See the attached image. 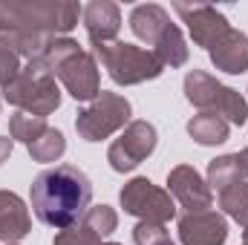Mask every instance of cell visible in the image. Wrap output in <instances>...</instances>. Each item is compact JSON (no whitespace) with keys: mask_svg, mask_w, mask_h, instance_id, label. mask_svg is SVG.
<instances>
[{"mask_svg":"<svg viewBox=\"0 0 248 245\" xmlns=\"http://www.w3.org/2000/svg\"><path fill=\"white\" fill-rule=\"evenodd\" d=\"M124 124H130V101L119 92L101 90V95L78 113L75 130L84 141H101L110 138L116 130H122Z\"/></svg>","mask_w":248,"mask_h":245,"instance_id":"52a82bcc","label":"cell"},{"mask_svg":"<svg viewBox=\"0 0 248 245\" xmlns=\"http://www.w3.org/2000/svg\"><path fill=\"white\" fill-rule=\"evenodd\" d=\"M246 168H243V162H240V153H228V156H219V159H214L211 165H208V187H214V190H225V187H231V184L237 182H246Z\"/></svg>","mask_w":248,"mask_h":245,"instance_id":"e0dca14e","label":"cell"},{"mask_svg":"<svg viewBox=\"0 0 248 245\" xmlns=\"http://www.w3.org/2000/svg\"><path fill=\"white\" fill-rule=\"evenodd\" d=\"M52 245H101V237H98V234H93V231H90V228H84V225H75V228L58 231Z\"/></svg>","mask_w":248,"mask_h":245,"instance_id":"484cf974","label":"cell"},{"mask_svg":"<svg viewBox=\"0 0 248 245\" xmlns=\"http://www.w3.org/2000/svg\"><path fill=\"white\" fill-rule=\"evenodd\" d=\"M159 245H176V243L173 240H165V243H159Z\"/></svg>","mask_w":248,"mask_h":245,"instance_id":"f546056e","label":"cell"},{"mask_svg":"<svg viewBox=\"0 0 248 245\" xmlns=\"http://www.w3.org/2000/svg\"><path fill=\"white\" fill-rule=\"evenodd\" d=\"M101 245H122V243H101Z\"/></svg>","mask_w":248,"mask_h":245,"instance_id":"4dcf8cb0","label":"cell"},{"mask_svg":"<svg viewBox=\"0 0 248 245\" xmlns=\"http://www.w3.org/2000/svg\"><path fill=\"white\" fill-rule=\"evenodd\" d=\"M29 228H32V216L26 202L12 190H0V240L6 245H15L29 234Z\"/></svg>","mask_w":248,"mask_h":245,"instance_id":"5bb4252c","label":"cell"},{"mask_svg":"<svg viewBox=\"0 0 248 245\" xmlns=\"http://www.w3.org/2000/svg\"><path fill=\"white\" fill-rule=\"evenodd\" d=\"M219 208L237 219L243 228H248V182H237L219 193Z\"/></svg>","mask_w":248,"mask_h":245,"instance_id":"ffe728a7","label":"cell"},{"mask_svg":"<svg viewBox=\"0 0 248 245\" xmlns=\"http://www.w3.org/2000/svg\"><path fill=\"white\" fill-rule=\"evenodd\" d=\"M81 225L90 228V231L98 234V237H110V234L119 228V214H116L110 205H95V208H90V211L84 214Z\"/></svg>","mask_w":248,"mask_h":245,"instance_id":"603a6c76","label":"cell"},{"mask_svg":"<svg viewBox=\"0 0 248 245\" xmlns=\"http://www.w3.org/2000/svg\"><path fill=\"white\" fill-rule=\"evenodd\" d=\"M168 193L185 208L187 214H199V211H211L214 205V190L208 182L190 168V165H179L168 173Z\"/></svg>","mask_w":248,"mask_h":245,"instance_id":"8fae6325","label":"cell"},{"mask_svg":"<svg viewBox=\"0 0 248 245\" xmlns=\"http://www.w3.org/2000/svg\"><path fill=\"white\" fill-rule=\"evenodd\" d=\"M46 130H49L46 119L29 116V113H15V116L9 119V136H12L15 141H23L26 147H29L35 138H41Z\"/></svg>","mask_w":248,"mask_h":245,"instance_id":"7402d4cb","label":"cell"},{"mask_svg":"<svg viewBox=\"0 0 248 245\" xmlns=\"http://www.w3.org/2000/svg\"><path fill=\"white\" fill-rule=\"evenodd\" d=\"M240 162H243V168H246V173H248V147L240 153Z\"/></svg>","mask_w":248,"mask_h":245,"instance_id":"83f0119b","label":"cell"},{"mask_svg":"<svg viewBox=\"0 0 248 245\" xmlns=\"http://www.w3.org/2000/svg\"><path fill=\"white\" fill-rule=\"evenodd\" d=\"M12 147H15V141H12V138H6V136H0V165L12 156Z\"/></svg>","mask_w":248,"mask_h":245,"instance_id":"4316f807","label":"cell"},{"mask_svg":"<svg viewBox=\"0 0 248 245\" xmlns=\"http://www.w3.org/2000/svg\"><path fill=\"white\" fill-rule=\"evenodd\" d=\"M208 55H211L217 69H222L228 75H243L248 69V38L243 32L231 29L222 41H217L208 49Z\"/></svg>","mask_w":248,"mask_h":245,"instance_id":"9a60e30c","label":"cell"},{"mask_svg":"<svg viewBox=\"0 0 248 245\" xmlns=\"http://www.w3.org/2000/svg\"><path fill=\"white\" fill-rule=\"evenodd\" d=\"M156 127L150 122H130L124 127V133L110 144L107 150V162L113 170L130 173L133 168H139L153 150H156Z\"/></svg>","mask_w":248,"mask_h":245,"instance_id":"9c48e42d","label":"cell"},{"mask_svg":"<svg viewBox=\"0 0 248 245\" xmlns=\"http://www.w3.org/2000/svg\"><path fill=\"white\" fill-rule=\"evenodd\" d=\"M173 9L187 23V32H190V38H193L196 46L211 49L217 41H222L231 32V23L225 20V15L217 12L208 3H176Z\"/></svg>","mask_w":248,"mask_h":245,"instance_id":"30bf717a","label":"cell"},{"mask_svg":"<svg viewBox=\"0 0 248 245\" xmlns=\"http://www.w3.org/2000/svg\"><path fill=\"white\" fill-rule=\"evenodd\" d=\"M165 240H170V237H168V228L159 222H139L133 228V243L136 245H159Z\"/></svg>","mask_w":248,"mask_h":245,"instance_id":"d4e9b609","label":"cell"},{"mask_svg":"<svg viewBox=\"0 0 248 245\" xmlns=\"http://www.w3.org/2000/svg\"><path fill=\"white\" fill-rule=\"evenodd\" d=\"M55 78H61L66 92L75 101H95L101 95V78H98V63L90 52L78 46L72 38H52L46 52L38 58Z\"/></svg>","mask_w":248,"mask_h":245,"instance_id":"3957f363","label":"cell"},{"mask_svg":"<svg viewBox=\"0 0 248 245\" xmlns=\"http://www.w3.org/2000/svg\"><path fill=\"white\" fill-rule=\"evenodd\" d=\"M187 133H190L193 141H199L205 147L222 144V141H228V122L214 116V113H199L187 122Z\"/></svg>","mask_w":248,"mask_h":245,"instance_id":"ac0fdd59","label":"cell"},{"mask_svg":"<svg viewBox=\"0 0 248 245\" xmlns=\"http://www.w3.org/2000/svg\"><path fill=\"white\" fill-rule=\"evenodd\" d=\"M170 26H173L170 15L162 6H156V3H144V6H136L130 12V29H133V35L141 38L150 46H156Z\"/></svg>","mask_w":248,"mask_h":245,"instance_id":"2e32d148","label":"cell"},{"mask_svg":"<svg viewBox=\"0 0 248 245\" xmlns=\"http://www.w3.org/2000/svg\"><path fill=\"white\" fill-rule=\"evenodd\" d=\"M240 245H248V228L243 231V243H240Z\"/></svg>","mask_w":248,"mask_h":245,"instance_id":"f1b7e54d","label":"cell"},{"mask_svg":"<svg viewBox=\"0 0 248 245\" xmlns=\"http://www.w3.org/2000/svg\"><path fill=\"white\" fill-rule=\"evenodd\" d=\"M23 69V63H20V55L9 46V41H6V35H0V87H6V84H12L15 78H17V72Z\"/></svg>","mask_w":248,"mask_h":245,"instance_id":"cb8c5ba5","label":"cell"},{"mask_svg":"<svg viewBox=\"0 0 248 245\" xmlns=\"http://www.w3.org/2000/svg\"><path fill=\"white\" fill-rule=\"evenodd\" d=\"M95 55L101 58L110 78L116 84H124V87L153 81L165 72V63L153 55V49H141V46H133V44H124V41L98 44Z\"/></svg>","mask_w":248,"mask_h":245,"instance_id":"8992f818","label":"cell"},{"mask_svg":"<svg viewBox=\"0 0 248 245\" xmlns=\"http://www.w3.org/2000/svg\"><path fill=\"white\" fill-rule=\"evenodd\" d=\"M153 55L159 58V61L165 63V66H185L187 63V44L185 38H182V32H179V26L173 23L168 32H165V38L153 46Z\"/></svg>","mask_w":248,"mask_h":245,"instance_id":"d6986e66","label":"cell"},{"mask_svg":"<svg viewBox=\"0 0 248 245\" xmlns=\"http://www.w3.org/2000/svg\"><path fill=\"white\" fill-rule=\"evenodd\" d=\"M63 150H66V138H63L61 130H55V127H49L41 138H35L32 144H29V156L35 159V162H58L63 156Z\"/></svg>","mask_w":248,"mask_h":245,"instance_id":"44dd1931","label":"cell"},{"mask_svg":"<svg viewBox=\"0 0 248 245\" xmlns=\"http://www.w3.org/2000/svg\"><path fill=\"white\" fill-rule=\"evenodd\" d=\"M119 199H122L124 214L139 216L141 222H159V225H165V222H170L176 216L173 196L168 190L156 187V184L150 182V179H144V176L130 179L122 187V196Z\"/></svg>","mask_w":248,"mask_h":245,"instance_id":"ba28073f","label":"cell"},{"mask_svg":"<svg viewBox=\"0 0 248 245\" xmlns=\"http://www.w3.org/2000/svg\"><path fill=\"white\" fill-rule=\"evenodd\" d=\"M78 15L84 9L72 0H0V35L29 63L46 52L52 38H66Z\"/></svg>","mask_w":248,"mask_h":245,"instance_id":"6da1fadb","label":"cell"},{"mask_svg":"<svg viewBox=\"0 0 248 245\" xmlns=\"http://www.w3.org/2000/svg\"><path fill=\"white\" fill-rule=\"evenodd\" d=\"M185 98L199 107L202 113H214L225 122L243 127L248 119V101L231 87L219 84L217 78H211L202 69H190L185 75Z\"/></svg>","mask_w":248,"mask_h":245,"instance_id":"5b68a950","label":"cell"},{"mask_svg":"<svg viewBox=\"0 0 248 245\" xmlns=\"http://www.w3.org/2000/svg\"><path fill=\"white\" fill-rule=\"evenodd\" d=\"M84 26H87L93 46L113 44L122 29V9L113 0H93L84 6Z\"/></svg>","mask_w":248,"mask_h":245,"instance_id":"4fadbf2b","label":"cell"},{"mask_svg":"<svg viewBox=\"0 0 248 245\" xmlns=\"http://www.w3.org/2000/svg\"><path fill=\"white\" fill-rule=\"evenodd\" d=\"M29 202H32L35 216L44 225L55 231H66V228L81 225L84 214L90 211L93 184L87 179V173H81L78 168L58 165L35 176Z\"/></svg>","mask_w":248,"mask_h":245,"instance_id":"7a4b0ae2","label":"cell"},{"mask_svg":"<svg viewBox=\"0 0 248 245\" xmlns=\"http://www.w3.org/2000/svg\"><path fill=\"white\" fill-rule=\"evenodd\" d=\"M179 240L182 245H222L228 240V222L219 211L185 214L179 219Z\"/></svg>","mask_w":248,"mask_h":245,"instance_id":"7c38bea8","label":"cell"},{"mask_svg":"<svg viewBox=\"0 0 248 245\" xmlns=\"http://www.w3.org/2000/svg\"><path fill=\"white\" fill-rule=\"evenodd\" d=\"M3 98L15 104L20 113L38 116V119H46L61 107V90L55 84V75L41 61L23 63L17 78L3 87Z\"/></svg>","mask_w":248,"mask_h":245,"instance_id":"277c9868","label":"cell"}]
</instances>
